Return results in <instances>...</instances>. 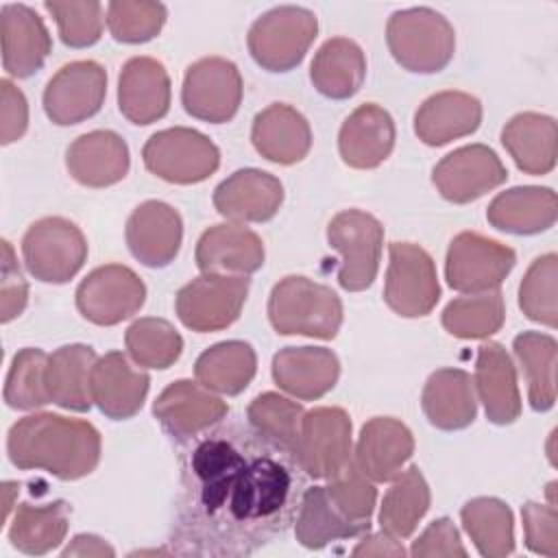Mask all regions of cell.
<instances>
[{
    "instance_id": "obj_1",
    "label": "cell",
    "mask_w": 558,
    "mask_h": 558,
    "mask_svg": "<svg viewBox=\"0 0 558 558\" xmlns=\"http://www.w3.org/2000/svg\"><path fill=\"white\" fill-rule=\"evenodd\" d=\"M299 471L292 451L253 427L201 438L183 460L172 554L246 556L264 547L299 510Z\"/></svg>"
},
{
    "instance_id": "obj_2",
    "label": "cell",
    "mask_w": 558,
    "mask_h": 558,
    "mask_svg": "<svg viewBox=\"0 0 558 558\" xmlns=\"http://www.w3.org/2000/svg\"><path fill=\"white\" fill-rule=\"evenodd\" d=\"M9 460L24 471L39 469L59 480H81L100 462V434L81 418L37 412L11 425Z\"/></svg>"
},
{
    "instance_id": "obj_3",
    "label": "cell",
    "mask_w": 558,
    "mask_h": 558,
    "mask_svg": "<svg viewBox=\"0 0 558 558\" xmlns=\"http://www.w3.org/2000/svg\"><path fill=\"white\" fill-rule=\"evenodd\" d=\"M268 320L283 336L331 340L342 325V301L331 288L290 275L268 296Z\"/></svg>"
},
{
    "instance_id": "obj_4",
    "label": "cell",
    "mask_w": 558,
    "mask_h": 558,
    "mask_svg": "<svg viewBox=\"0 0 558 558\" xmlns=\"http://www.w3.org/2000/svg\"><path fill=\"white\" fill-rule=\"evenodd\" d=\"M386 41L395 61L418 74L445 70L456 52L453 26L429 7L395 11L386 24Z\"/></svg>"
},
{
    "instance_id": "obj_5",
    "label": "cell",
    "mask_w": 558,
    "mask_h": 558,
    "mask_svg": "<svg viewBox=\"0 0 558 558\" xmlns=\"http://www.w3.org/2000/svg\"><path fill=\"white\" fill-rule=\"evenodd\" d=\"M318 33L316 15L305 7H275L257 17L248 31V52L268 72L296 68Z\"/></svg>"
},
{
    "instance_id": "obj_6",
    "label": "cell",
    "mask_w": 558,
    "mask_h": 558,
    "mask_svg": "<svg viewBox=\"0 0 558 558\" xmlns=\"http://www.w3.org/2000/svg\"><path fill=\"white\" fill-rule=\"evenodd\" d=\"M142 159L155 177L190 185L211 177L220 166L218 146L196 129L174 126L157 131L142 148Z\"/></svg>"
},
{
    "instance_id": "obj_7",
    "label": "cell",
    "mask_w": 558,
    "mask_h": 558,
    "mask_svg": "<svg viewBox=\"0 0 558 558\" xmlns=\"http://www.w3.org/2000/svg\"><path fill=\"white\" fill-rule=\"evenodd\" d=\"M327 240L340 253L338 283L347 292L371 288L381 259V222L362 209H344L327 225Z\"/></svg>"
},
{
    "instance_id": "obj_8",
    "label": "cell",
    "mask_w": 558,
    "mask_h": 558,
    "mask_svg": "<svg viewBox=\"0 0 558 558\" xmlns=\"http://www.w3.org/2000/svg\"><path fill=\"white\" fill-rule=\"evenodd\" d=\"M22 257L26 270L44 283L70 281L87 259V240L83 231L59 216L33 222L22 238Z\"/></svg>"
},
{
    "instance_id": "obj_9",
    "label": "cell",
    "mask_w": 558,
    "mask_h": 558,
    "mask_svg": "<svg viewBox=\"0 0 558 558\" xmlns=\"http://www.w3.org/2000/svg\"><path fill=\"white\" fill-rule=\"evenodd\" d=\"M292 453L301 471L314 480L338 475L353 462L349 414L329 405L305 412Z\"/></svg>"
},
{
    "instance_id": "obj_10",
    "label": "cell",
    "mask_w": 558,
    "mask_h": 558,
    "mask_svg": "<svg viewBox=\"0 0 558 558\" xmlns=\"http://www.w3.org/2000/svg\"><path fill=\"white\" fill-rule=\"evenodd\" d=\"M388 270L384 283L386 305L403 316H427L438 299L440 283L432 255L412 242H392L388 246Z\"/></svg>"
},
{
    "instance_id": "obj_11",
    "label": "cell",
    "mask_w": 558,
    "mask_h": 558,
    "mask_svg": "<svg viewBox=\"0 0 558 558\" xmlns=\"http://www.w3.org/2000/svg\"><path fill=\"white\" fill-rule=\"evenodd\" d=\"M246 294V277L203 272L177 292L174 310L179 320L192 331H220L238 320Z\"/></svg>"
},
{
    "instance_id": "obj_12",
    "label": "cell",
    "mask_w": 558,
    "mask_h": 558,
    "mask_svg": "<svg viewBox=\"0 0 558 558\" xmlns=\"http://www.w3.org/2000/svg\"><path fill=\"white\" fill-rule=\"evenodd\" d=\"M514 262L517 255L510 246L475 231H462L447 248L445 277L458 292H490L510 275Z\"/></svg>"
},
{
    "instance_id": "obj_13",
    "label": "cell",
    "mask_w": 558,
    "mask_h": 558,
    "mask_svg": "<svg viewBox=\"0 0 558 558\" xmlns=\"http://www.w3.org/2000/svg\"><path fill=\"white\" fill-rule=\"evenodd\" d=\"M242 74L238 65L222 57H205L194 61L183 78V109L203 122H229L242 102Z\"/></svg>"
},
{
    "instance_id": "obj_14",
    "label": "cell",
    "mask_w": 558,
    "mask_h": 558,
    "mask_svg": "<svg viewBox=\"0 0 558 558\" xmlns=\"http://www.w3.org/2000/svg\"><path fill=\"white\" fill-rule=\"evenodd\" d=\"M144 301V281L122 264L94 268L76 288V307L81 316L100 327H111L131 318L140 312Z\"/></svg>"
},
{
    "instance_id": "obj_15",
    "label": "cell",
    "mask_w": 558,
    "mask_h": 558,
    "mask_svg": "<svg viewBox=\"0 0 558 558\" xmlns=\"http://www.w3.org/2000/svg\"><path fill=\"white\" fill-rule=\"evenodd\" d=\"M508 179L497 153L484 144L460 146L445 155L432 170V181L449 203L464 205L482 198Z\"/></svg>"
},
{
    "instance_id": "obj_16",
    "label": "cell",
    "mask_w": 558,
    "mask_h": 558,
    "mask_svg": "<svg viewBox=\"0 0 558 558\" xmlns=\"http://www.w3.org/2000/svg\"><path fill=\"white\" fill-rule=\"evenodd\" d=\"M107 72L96 61L65 63L44 89V111L59 124L70 126L96 116L105 102Z\"/></svg>"
},
{
    "instance_id": "obj_17",
    "label": "cell",
    "mask_w": 558,
    "mask_h": 558,
    "mask_svg": "<svg viewBox=\"0 0 558 558\" xmlns=\"http://www.w3.org/2000/svg\"><path fill=\"white\" fill-rule=\"evenodd\" d=\"M227 403L205 386L179 379L161 390L153 403L159 425L177 440H190L227 416Z\"/></svg>"
},
{
    "instance_id": "obj_18",
    "label": "cell",
    "mask_w": 558,
    "mask_h": 558,
    "mask_svg": "<svg viewBox=\"0 0 558 558\" xmlns=\"http://www.w3.org/2000/svg\"><path fill=\"white\" fill-rule=\"evenodd\" d=\"M124 238L137 262L148 268H163L174 262L181 248L183 222L172 205L163 201H146L129 216Z\"/></svg>"
},
{
    "instance_id": "obj_19",
    "label": "cell",
    "mask_w": 558,
    "mask_h": 558,
    "mask_svg": "<svg viewBox=\"0 0 558 558\" xmlns=\"http://www.w3.org/2000/svg\"><path fill=\"white\" fill-rule=\"evenodd\" d=\"M196 266L211 275H253L264 266V242L240 222L214 225L196 242Z\"/></svg>"
},
{
    "instance_id": "obj_20",
    "label": "cell",
    "mask_w": 558,
    "mask_h": 558,
    "mask_svg": "<svg viewBox=\"0 0 558 558\" xmlns=\"http://www.w3.org/2000/svg\"><path fill=\"white\" fill-rule=\"evenodd\" d=\"M283 203L281 181L257 168H242L214 190V207L233 222H266Z\"/></svg>"
},
{
    "instance_id": "obj_21",
    "label": "cell",
    "mask_w": 558,
    "mask_h": 558,
    "mask_svg": "<svg viewBox=\"0 0 558 558\" xmlns=\"http://www.w3.org/2000/svg\"><path fill=\"white\" fill-rule=\"evenodd\" d=\"M148 386L150 377L140 368H133L126 355L120 351H111L98 357L89 377L94 403L105 416L113 421L135 416L144 405Z\"/></svg>"
},
{
    "instance_id": "obj_22",
    "label": "cell",
    "mask_w": 558,
    "mask_h": 558,
    "mask_svg": "<svg viewBox=\"0 0 558 558\" xmlns=\"http://www.w3.org/2000/svg\"><path fill=\"white\" fill-rule=\"evenodd\" d=\"M414 453L412 432L392 416H373L360 429L353 460L373 482H390Z\"/></svg>"
},
{
    "instance_id": "obj_23",
    "label": "cell",
    "mask_w": 558,
    "mask_h": 558,
    "mask_svg": "<svg viewBox=\"0 0 558 558\" xmlns=\"http://www.w3.org/2000/svg\"><path fill=\"white\" fill-rule=\"evenodd\" d=\"M120 113L133 124L161 120L170 109V76L153 57H133L122 65L118 81Z\"/></svg>"
},
{
    "instance_id": "obj_24",
    "label": "cell",
    "mask_w": 558,
    "mask_h": 558,
    "mask_svg": "<svg viewBox=\"0 0 558 558\" xmlns=\"http://www.w3.org/2000/svg\"><path fill=\"white\" fill-rule=\"evenodd\" d=\"M2 68L9 76L26 78L35 74L52 50L41 17L26 4H4L0 13Z\"/></svg>"
},
{
    "instance_id": "obj_25",
    "label": "cell",
    "mask_w": 558,
    "mask_h": 558,
    "mask_svg": "<svg viewBox=\"0 0 558 558\" xmlns=\"http://www.w3.org/2000/svg\"><path fill=\"white\" fill-rule=\"evenodd\" d=\"M340 377V362L325 347H286L272 357V379L288 395L314 401L325 397Z\"/></svg>"
},
{
    "instance_id": "obj_26",
    "label": "cell",
    "mask_w": 558,
    "mask_h": 558,
    "mask_svg": "<svg viewBox=\"0 0 558 558\" xmlns=\"http://www.w3.org/2000/svg\"><path fill=\"white\" fill-rule=\"evenodd\" d=\"M395 146V120L375 105H360L340 126L338 150L347 166L355 170L377 168L388 159Z\"/></svg>"
},
{
    "instance_id": "obj_27",
    "label": "cell",
    "mask_w": 558,
    "mask_h": 558,
    "mask_svg": "<svg viewBox=\"0 0 558 558\" xmlns=\"http://www.w3.org/2000/svg\"><path fill=\"white\" fill-rule=\"evenodd\" d=\"M129 146L113 131H89L76 137L65 153V166L74 181L87 187H107L129 172Z\"/></svg>"
},
{
    "instance_id": "obj_28",
    "label": "cell",
    "mask_w": 558,
    "mask_h": 558,
    "mask_svg": "<svg viewBox=\"0 0 558 558\" xmlns=\"http://www.w3.org/2000/svg\"><path fill=\"white\" fill-rule=\"evenodd\" d=\"M473 386L490 423L510 425L521 416L517 371L499 342H484L477 349Z\"/></svg>"
},
{
    "instance_id": "obj_29",
    "label": "cell",
    "mask_w": 558,
    "mask_h": 558,
    "mask_svg": "<svg viewBox=\"0 0 558 558\" xmlns=\"http://www.w3.org/2000/svg\"><path fill=\"white\" fill-rule=\"evenodd\" d=\"M251 142L264 159L290 166L310 153L312 129L301 111L283 102H272L255 116Z\"/></svg>"
},
{
    "instance_id": "obj_30",
    "label": "cell",
    "mask_w": 558,
    "mask_h": 558,
    "mask_svg": "<svg viewBox=\"0 0 558 558\" xmlns=\"http://www.w3.org/2000/svg\"><path fill=\"white\" fill-rule=\"evenodd\" d=\"M482 122V102L466 92H438L429 96L414 116V133L427 146H442L466 137Z\"/></svg>"
},
{
    "instance_id": "obj_31",
    "label": "cell",
    "mask_w": 558,
    "mask_h": 558,
    "mask_svg": "<svg viewBox=\"0 0 558 558\" xmlns=\"http://www.w3.org/2000/svg\"><path fill=\"white\" fill-rule=\"evenodd\" d=\"M558 216V198L551 187L521 185L499 192L488 209V222L506 233L534 235L554 227Z\"/></svg>"
},
{
    "instance_id": "obj_32",
    "label": "cell",
    "mask_w": 558,
    "mask_h": 558,
    "mask_svg": "<svg viewBox=\"0 0 558 558\" xmlns=\"http://www.w3.org/2000/svg\"><path fill=\"white\" fill-rule=\"evenodd\" d=\"M501 144L525 174H547L558 157L556 120L545 113L523 111L510 118L501 131Z\"/></svg>"
},
{
    "instance_id": "obj_33",
    "label": "cell",
    "mask_w": 558,
    "mask_h": 558,
    "mask_svg": "<svg viewBox=\"0 0 558 558\" xmlns=\"http://www.w3.org/2000/svg\"><path fill=\"white\" fill-rule=\"evenodd\" d=\"M421 405L427 421L438 429L453 432L471 425L477 414L471 375L462 368L434 371L425 381Z\"/></svg>"
},
{
    "instance_id": "obj_34",
    "label": "cell",
    "mask_w": 558,
    "mask_h": 558,
    "mask_svg": "<svg viewBox=\"0 0 558 558\" xmlns=\"http://www.w3.org/2000/svg\"><path fill=\"white\" fill-rule=\"evenodd\" d=\"M96 360L87 344H65L48 355L46 386L50 401L70 412H87L94 403L89 377Z\"/></svg>"
},
{
    "instance_id": "obj_35",
    "label": "cell",
    "mask_w": 558,
    "mask_h": 558,
    "mask_svg": "<svg viewBox=\"0 0 558 558\" xmlns=\"http://www.w3.org/2000/svg\"><path fill=\"white\" fill-rule=\"evenodd\" d=\"M310 78L314 87L331 100L351 98L366 78V57L355 41L331 37L314 54Z\"/></svg>"
},
{
    "instance_id": "obj_36",
    "label": "cell",
    "mask_w": 558,
    "mask_h": 558,
    "mask_svg": "<svg viewBox=\"0 0 558 558\" xmlns=\"http://www.w3.org/2000/svg\"><path fill=\"white\" fill-rule=\"evenodd\" d=\"M257 355L248 342L225 340L203 351L194 364L201 386L220 395H240L255 377Z\"/></svg>"
},
{
    "instance_id": "obj_37",
    "label": "cell",
    "mask_w": 558,
    "mask_h": 558,
    "mask_svg": "<svg viewBox=\"0 0 558 558\" xmlns=\"http://www.w3.org/2000/svg\"><path fill=\"white\" fill-rule=\"evenodd\" d=\"M296 541L307 549H323L325 545L368 534L366 527L349 521L329 499L325 486H310L301 495L296 521Z\"/></svg>"
},
{
    "instance_id": "obj_38",
    "label": "cell",
    "mask_w": 558,
    "mask_h": 558,
    "mask_svg": "<svg viewBox=\"0 0 558 558\" xmlns=\"http://www.w3.org/2000/svg\"><path fill=\"white\" fill-rule=\"evenodd\" d=\"M512 349L527 381V399L532 410H551L556 403V338L541 331H523L514 338Z\"/></svg>"
},
{
    "instance_id": "obj_39",
    "label": "cell",
    "mask_w": 558,
    "mask_h": 558,
    "mask_svg": "<svg viewBox=\"0 0 558 558\" xmlns=\"http://www.w3.org/2000/svg\"><path fill=\"white\" fill-rule=\"evenodd\" d=\"M70 525V508L65 501L46 506L22 504L9 527V541L28 556H41L61 545Z\"/></svg>"
},
{
    "instance_id": "obj_40",
    "label": "cell",
    "mask_w": 558,
    "mask_h": 558,
    "mask_svg": "<svg viewBox=\"0 0 558 558\" xmlns=\"http://www.w3.org/2000/svg\"><path fill=\"white\" fill-rule=\"evenodd\" d=\"M462 527L486 558H504L514 551L512 510L495 497H475L460 510Z\"/></svg>"
},
{
    "instance_id": "obj_41",
    "label": "cell",
    "mask_w": 558,
    "mask_h": 558,
    "mask_svg": "<svg viewBox=\"0 0 558 558\" xmlns=\"http://www.w3.org/2000/svg\"><path fill=\"white\" fill-rule=\"evenodd\" d=\"M429 486L418 466L401 471L381 499L379 525L395 538L410 536L429 510Z\"/></svg>"
},
{
    "instance_id": "obj_42",
    "label": "cell",
    "mask_w": 558,
    "mask_h": 558,
    "mask_svg": "<svg viewBox=\"0 0 558 558\" xmlns=\"http://www.w3.org/2000/svg\"><path fill=\"white\" fill-rule=\"evenodd\" d=\"M506 320V303L499 290L453 299L442 310V327L464 340L488 338L501 329Z\"/></svg>"
},
{
    "instance_id": "obj_43",
    "label": "cell",
    "mask_w": 558,
    "mask_h": 558,
    "mask_svg": "<svg viewBox=\"0 0 558 558\" xmlns=\"http://www.w3.org/2000/svg\"><path fill=\"white\" fill-rule=\"evenodd\" d=\"M124 344L131 360L144 368H168L183 351L179 331L168 320L155 316L131 323L124 333Z\"/></svg>"
},
{
    "instance_id": "obj_44",
    "label": "cell",
    "mask_w": 558,
    "mask_h": 558,
    "mask_svg": "<svg viewBox=\"0 0 558 558\" xmlns=\"http://www.w3.org/2000/svg\"><path fill=\"white\" fill-rule=\"evenodd\" d=\"M303 414L305 410L301 403L277 392L257 395L246 410L248 425L259 436L288 451H294Z\"/></svg>"
},
{
    "instance_id": "obj_45",
    "label": "cell",
    "mask_w": 558,
    "mask_h": 558,
    "mask_svg": "<svg viewBox=\"0 0 558 558\" xmlns=\"http://www.w3.org/2000/svg\"><path fill=\"white\" fill-rule=\"evenodd\" d=\"M48 355L41 349H20L4 381V403L13 410H35L50 401L46 386Z\"/></svg>"
},
{
    "instance_id": "obj_46",
    "label": "cell",
    "mask_w": 558,
    "mask_h": 558,
    "mask_svg": "<svg viewBox=\"0 0 558 558\" xmlns=\"http://www.w3.org/2000/svg\"><path fill=\"white\" fill-rule=\"evenodd\" d=\"M556 279H558V257L556 253L541 255L532 262L523 281L519 286V307L523 314L541 325H558L556 305Z\"/></svg>"
},
{
    "instance_id": "obj_47",
    "label": "cell",
    "mask_w": 558,
    "mask_h": 558,
    "mask_svg": "<svg viewBox=\"0 0 558 558\" xmlns=\"http://www.w3.org/2000/svg\"><path fill=\"white\" fill-rule=\"evenodd\" d=\"M166 7L148 0H116L107 4V26L122 44H144L159 35L166 24Z\"/></svg>"
},
{
    "instance_id": "obj_48",
    "label": "cell",
    "mask_w": 558,
    "mask_h": 558,
    "mask_svg": "<svg viewBox=\"0 0 558 558\" xmlns=\"http://www.w3.org/2000/svg\"><path fill=\"white\" fill-rule=\"evenodd\" d=\"M46 11L54 17L59 37L70 48H87L102 35V4L96 0H46Z\"/></svg>"
},
{
    "instance_id": "obj_49",
    "label": "cell",
    "mask_w": 558,
    "mask_h": 558,
    "mask_svg": "<svg viewBox=\"0 0 558 558\" xmlns=\"http://www.w3.org/2000/svg\"><path fill=\"white\" fill-rule=\"evenodd\" d=\"M325 486L331 504L353 523L371 530V514L375 510L377 490L373 480H368L355 464V460L344 466L338 475L327 480Z\"/></svg>"
},
{
    "instance_id": "obj_50",
    "label": "cell",
    "mask_w": 558,
    "mask_h": 558,
    "mask_svg": "<svg viewBox=\"0 0 558 558\" xmlns=\"http://www.w3.org/2000/svg\"><path fill=\"white\" fill-rule=\"evenodd\" d=\"M525 545L534 554H543L549 558L558 556V512L554 504H536L527 501L521 508Z\"/></svg>"
},
{
    "instance_id": "obj_51",
    "label": "cell",
    "mask_w": 558,
    "mask_h": 558,
    "mask_svg": "<svg viewBox=\"0 0 558 558\" xmlns=\"http://www.w3.org/2000/svg\"><path fill=\"white\" fill-rule=\"evenodd\" d=\"M28 301V283L17 266L15 251L9 240H2V279H0V320L17 318Z\"/></svg>"
},
{
    "instance_id": "obj_52",
    "label": "cell",
    "mask_w": 558,
    "mask_h": 558,
    "mask_svg": "<svg viewBox=\"0 0 558 558\" xmlns=\"http://www.w3.org/2000/svg\"><path fill=\"white\" fill-rule=\"evenodd\" d=\"M410 554L414 558H432V556H458L464 558L466 549L460 541V532L453 525L451 519L440 517L436 521H432L423 534L412 543Z\"/></svg>"
},
{
    "instance_id": "obj_53",
    "label": "cell",
    "mask_w": 558,
    "mask_h": 558,
    "mask_svg": "<svg viewBox=\"0 0 558 558\" xmlns=\"http://www.w3.org/2000/svg\"><path fill=\"white\" fill-rule=\"evenodd\" d=\"M0 142L7 146L17 142L28 126V102L20 87H15L9 78L0 81Z\"/></svg>"
},
{
    "instance_id": "obj_54",
    "label": "cell",
    "mask_w": 558,
    "mask_h": 558,
    "mask_svg": "<svg viewBox=\"0 0 558 558\" xmlns=\"http://www.w3.org/2000/svg\"><path fill=\"white\" fill-rule=\"evenodd\" d=\"M353 556H403L405 549L401 547V543L390 536L388 532H379V534H368L364 536L351 551Z\"/></svg>"
},
{
    "instance_id": "obj_55",
    "label": "cell",
    "mask_w": 558,
    "mask_h": 558,
    "mask_svg": "<svg viewBox=\"0 0 558 558\" xmlns=\"http://www.w3.org/2000/svg\"><path fill=\"white\" fill-rule=\"evenodd\" d=\"M63 558L68 556H116V549L105 543L100 536L94 534H76L72 543L61 551Z\"/></svg>"
},
{
    "instance_id": "obj_56",
    "label": "cell",
    "mask_w": 558,
    "mask_h": 558,
    "mask_svg": "<svg viewBox=\"0 0 558 558\" xmlns=\"http://www.w3.org/2000/svg\"><path fill=\"white\" fill-rule=\"evenodd\" d=\"M13 490H17V484H13V482H4V493H7V499H4V519H7V514H9V510H11V493Z\"/></svg>"
}]
</instances>
